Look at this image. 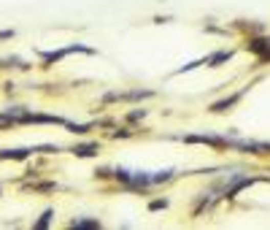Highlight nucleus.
<instances>
[{"label": "nucleus", "mask_w": 270, "mask_h": 230, "mask_svg": "<svg viewBox=\"0 0 270 230\" xmlns=\"http://www.w3.org/2000/svg\"><path fill=\"white\" fill-rule=\"evenodd\" d=\"M49 217H52V212H46V214H43V219L38 222V227H46V225H49Z\"/></svg>", "instance_id": "obj_1"}, {"label": "nucleus", "mask_w": 270, "mask_h": 230, "mask_svg": "<svg viewBox=\"0 0 270 230\" xmlns=\"http://www.w3.org/2000/svg\"><path fill=\"white\" fill-rule=\"evenodd\" d=\"M73 225H79V227H95L98 222H86V219H81V222H73Z\"/></svg>", "instance_id": "obj_2"}]
</instances>
